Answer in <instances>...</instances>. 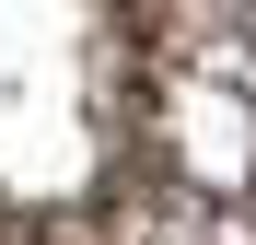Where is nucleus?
<instances>
[{
  "label": "nucleus",
  "instance_id": "obj_1",
  "mask_svg": "<svg viewBox=\"0 0 256 245\" xmlns=\"http://www.w3.org/2000/svg\"><path fill=\"white\" fill-rule=\"evenodd\" d=\"M0 245H256V0H0Z\"/></svg>",
  "mask_w": 256,
  "mask_h": 245
}]
</instances>
